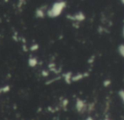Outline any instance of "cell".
<instances>
[{
  "instance_id": "7a4b0ae2",
  "label": "cell",
  "mask_w": 124,
  "mask_h": 120,
  "mask_svg": "<svg viewBox=\"0 0 124 120\" xmlns=\"http://www.w3.org/2000/svg\"><path fill=\"white\" fill-rule=\"evenodd\" d=\"M76 109L78 113H84L87 108V105L85 104V102L82 99L78 98L76 100Z\"/></svg>"
},
{
  "instance_id": "9c48e42d",
  "label": "cell",
  "mask_w": 124,
  "mask_h": 120,
  "mask_svg": "<svg viewBox=\"0 0 124 120\" xmlns=\"http://www.w3.org/2000/svg\"><path fill=\"white\" fill-rule=\"evenodd\" d=\"M104 120H111V119H110V118H105Z\"/></svg>"
},
{
  "instance_id": "30bf717a",
  "label": "cell",
  "mask_w": 124,
  "mask_h": 120,
  "mask_svg": "<svg viewBox=\"0 0 124 120\" xmlns=\"http://www.w3.org/2000/svg\"><path fill=\"white\" fill-rule=\"evenodd\" d=\"M86 120H93V119H92V118H90V117H89V118H88V119H87Z\"/></svg>"
},
{
  "instance_id": "8fae6325",
  "label": "cell",
  "mask_w": 124,
  "mask_h": 120,
  "mask_svg": "<svg viewBox=\"0 0 124 120\" xmlns=\"http://www.w3.org/2000/svg\"><path fill=\"white\" fill-rule=\"evenodd\" d=\"M123 36L124 37V26H123Z\"/></svg>"
},
{
  "instance_id": "5b68a950",
  "label": "cell",
  "mask_w": 124,
  "mask_h": 120,
  "mask_svg": "<svg viewBox=\"0 0 124 120\" xmlns=\"http://www.w3.org/2000/svg\"><path fill=\"white\" fill-rule=\"evenodd\" d=\"M64 79H65L67 83H71L72 82V73L71 72H67L66 74H64Z\"/></svg>"
},
{
  "instance_id": "8992f818",
  "label": "cell",
  "mask_w": 124,
  "mask_h": 120,
  "mask_svg": "<svg viewBox=\"0 0 124 120\" xmlns=\"http://www.w3.org/2000/svg\"><path fill=\"white\" fill-rule=\"evenodd\" d=\"M118 53L123 57H124V44H121L118 46Z\"/></svg>"
},
{
  "instance_id": "7c38bea8",
  "label": "cell",
  "mask_w": 124,
  "mask_h": 120,
  "mask_svg": "<svg viewBox=\"0 0 124 120\" xmlns=\"http://www.w3.org/2000/svg\"><path fill=\"white\" fill-rule=\"evenodd\" d=\"M121 2H122V3H123V4L124 5V0H122V1H121Z\"/></svg>"
},
{
  "instance_id": "52a82bcc",
  "label": "cell",
  "mask_w": 124,
  "mask_h": 120,
  "mask_svg": "<svg viewBox=\"0 0 124 120\" xmlns=\"http://www.w3.org/2000/svg\"><path fill=\"white\" fill-rule=\"evenodd\" d=\"M118 95H119V97H121L122 101L124 102V90H120V91L118 92Z\"/></svg>"
},
{
  "instance_id": "277c9868",
  "label": "cell",
  "mask_w": 124,
  "mask_h": 120,
  "mask_svg": "<svg viewBox=\"0 0 124 120\" xmlns=\"http://www.w3.org/2000/svg\"><path fill=\"white\" fill-rule=\"evenodd\" d=\"M88 76V74H81V73H79V74L76 75V76H72V81H79V80L83 79L84 77H85V76Z\"/></svg>"
},
{
  "instance_id": "ba28073f",
  "label": "cell",
  "mask_w": 124,
  "mask_h": 120,
  "mask_svg": "<svg viewBox=\"0 0 124 120\" xmlns=\"http://www.w3.org/2000/svg\"><path fill=\"white\" fill-rule=\"evenodd\" d=\"M111 84V80H106L104 81V87H108Z\"/></svg>"
},
{
  "instance_id": "3957f363",
  "label": "cell",
  "mask_w": 124,
  "mask_h": 120,
  "mask_svg": "<svg viewBox=\"0 0 124 120\" xmlns=\"http://www.w3.org/2000/svg\"><path fill=\"white\" fill-rule=\"evenodd\" d=\"M68 18L72 20H75V21H78V22H82L85 20V15L84 14L83 12H78L77 13H75L73 16H70V15H68Z\"/></svg>"
},
{
  "instance_id": "6da1fadb",
  "label": "cell",
  "mask_w": 124,
  "mask_h": 120,
  "mask_svg": "<svg viewBox=\"0 0 124 120\" xmlns=\"http://www.w3.org/2000/svg\"><path fill=\"white\" fill-rule=\"evenodd\" d=\"M66 7L65 2H57V3H53L52 8L47 11V15L50 18H56V17L59 16L62 13V10Z\"/></svg>"
}]
</instances>
